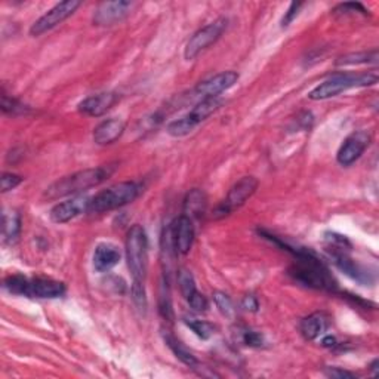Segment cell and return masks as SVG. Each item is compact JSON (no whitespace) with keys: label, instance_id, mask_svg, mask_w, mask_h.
<instances>
[{"label":"cell","instance_id":"5bb4252c","mask_svg":"<svg viewBox=\"0 0 379 379\" xmlns=\"http://www.w3.org/2000/svg\"><path fill=\"white\" fill-rule=\"evenodd\" d=\"M328 251L331 252V258L333 259V264L341 270L343 273H345L348 277H351L352 280H356L360 284H371L373 282L372 274L363 268L360 264H357L354 259H351L345 249H332V247H328Z\"/></svg>","mask_w":379,"mask_h":379},{"label":"cell","instance_id":"9a60e30c","mask_svg":"<svg viewBox=\"0 0 379 379\" xmlns=\"http://www.w3.org/2000/svg\"><path fill=\"white\" fill-rule=\"evenodd\" d=\"M171 234H172V242L177 254L181 255H187L194 243V226H193V219H190L186 215H181L174 221V224L171 226Z\"/></svg>","mask_w":379,"mask_h":379},{"label":"cell","instance_id":"836d02e7","mask_svg":"<svg viewBox=\"0 0 379 379\" xmlns=\"http://www.w3.org/2000/svg\"><path fill=\"white\" fill-rule=\"evenodd\" d=\"M24 181L22 177L15 175V174H4L2 179H0V186H2V193H8L11 190L17 188L21 182Z\"/></svg>","mask_w":379,"mask_h":379},{"label":"cell","instance_id":"2e32d148","mask_svg":"<svg viewBox=\"0 0 379 379\" xmlns=\"http://www.w3.org/2000/svg\"><path fill=\"white\" fill-rule=\"evenodd\" d=\"M65 294V284L58 280L36 277L30 279L27 296L29 298H41V299H54L61 298Z\"/></svg>","mask_w":379,"mask_h":379},{"label":"cell","instance_id":"f1b7e54d","mask_svg":"<svg viewBox=\"0 0 379 379\" xmlns=\"http://www.w3.org/2000/svg\"><path fill=\"white\" fill-rule=\"evenodd\" d=\"M214 301H215V305L218 307V310L224 315L226 317H233L234 315H236V308H234V304H233V299L224 294V292H215L214 294Z\"/></svg>","mask_w":379,"mask_h":379},{"label":"cell","instance_id":"8d00e7d4","mask_svg":"<svg viewBox=\"0 0 379 379\" xmlns=\"http://www.w3.org/2000/svg\"><path fill=\"white\" fill-rule=\"evenodd\" d=\"M326 375H328L329 378H336V379H352V378H356L354 373H351L348 371H343L339 368H328V369H326Z\"/></svg>","mask_w":379,"mask_h":379},{"label":"cell","instance_id":"d590c367","mask_svg":"<svg viewBox=\"0 0 379 379\" xmlns=\"http://www.w3.org/2000/svg\"><path fill=\"white\" fill-rule=\"evenodd\" d=\"M242 307L246 310V311H251V312H256L259 310V301L256 296L254 295H246L242 301Z\"/></svg>","mask_w":379,"mask_h":379},{"label":"cell","instance_id":"6da1fadb","mask_svg":"<svg viewBox=\"0 0 379 379\" xmlns=\"http://www.w3.org/2000/svg\"><path fill=\"white\" fill-rule=\"evenodd\" d=\"M284 251L291 252L295 256V264L289 268V276L311 289L319 291H335L336 282L332 277L331 271L328 270L322 261L308 249H299L291 244H284Z\"/></svg>","mask_w":379,"mask_h":379},{"label":"cell","instance_id":"5b68a950","mask_svg":"<svg viewBox=\"0 0 379 379\" xmlns=\"http://www.w3.org/2000/svg\"><path fill=\"white\" fill-rule=\"evenodd\" d=\"M376 83H378V73L375 70L369 73H360V74H352V73L336 74L312 89L308 94V98L312 101H323V99L338 97L339 94L345 92V90L348 89L373 86Z\"/></svg>","mask_w":379,"mask_h":379},{"label":"cell","instance_id":"7402d4cb","mask_svg":"<svg viewBox=\"0 0 379 379\" xmlns=\"http://www.w3.org/2000/svg\"><path fill=\"white\" fill-rule=\"evenodd\" d=\"M163 338H165L166 345H167L169 348H171V351L174 352L175 357H177L179 361H182V363H184L186 366H188V368H191V369L199 368V364H200L199 360L195 359V356L193 354V352H190L184 345H182L175 336L166 333Z\"/></svg>","mask_w":379,"mask_h":379},{"label":"cell","instance_id":"484cf974","mask_svg":"<svg viewBox=\"0 0 379 379\" xmlns=\"http://www.w3.org/2000/svg\"><path fill=\"white\" fill-rule=\"evenodd\" d=\"M184 322L188 328L202 339H209L215 333V326L205 322V320H199V319H194V317H186Z\"/></svg>","mask_w":379,"mask_h":379},{"label":"cell","instance_id":"7a4b0ae2","mask_svg":"<svg viewBox=\"0 0 379 379\" xmlns=\"http://www.w3.org/2000/svg\"><path fill=\"white\" fill-rule=\"evenodd\" d=\"M113 171L114 167L109 165L85 169V171L62 177L45 190L43 198L48 200H57L61 198H67V195H77L102 184L113 174Z\"/></svg>","mask_w":379,"mask_h":379},{"label":"cell","instance_id":"f546056e","mask_svg":"<svg viewBox=\"0 0 379 379\" xmlns=\"http://www.w3.org/2000/svg\"><path fill=\"white\" fill-rule=\"evenodd\" d=\"M240 341L247 347L261 348V347H264V344H266V338L263 333H259L256 331L243 329V331H240Z\"/></svg>","mask_w":379,"mask_h":379},{"label":"cell","instance_id":"4fadbf2b","mask_svg":"<svg viewBox=\"0 0 379 379\" xmlns=\"http://www.w3.org/2000/svg\"><path fill=\"white\" fill-rule=\"evenodd\" d=\"M90 199L82 198V195H74V198L61 202L50 209V221L55 224H65L85 212H89Z\"/></svg>","mask_w":379,"mask_h":379},{"label":"cell","instance_id":"83f0119b","mask_svg":"<svg viewBox=\"0 0 379 379\" xmlns=\"http://www.w3.org/2000/svg\"><path fill=\"white\" fill-rule=\"evenodd\" d=\"M178 283H179V289L184 295V298L187 299L193 292L198 291V287H195V282L193 274L187 270V268H181L178 271Z\"/></svg>","mask_w":379,"mask_h":379},{"label":"cell","instance_id":"e575fe53","mask_svg":"<svg viewBox=\"0 0 379 379\" xmlns=\"http://www.w3.org/2000/svg\"><path fill=\"white\" fill-rule=\"evenodd\" d=\"M301 8H303V4H301V2H292L289 5V9H287L284 12V17L282 18V27L283 29L287 27V25H291V22L296 18V15H298V12H299Z\"/></svg>","mask_w":379,"mask_h":379},{"label":"cell","instance_id":"277c9868","mask_svg":"<svg viewBox=\"0 0 379 379\" xmlns=\"http://www.w3.org/2000/svg\"><path fill=\"white\" fill-rule=\"evenodd\" d=\"M126 261L134 282L146 283L149 271V239L146 230L135 224L126 234Z\"/></svg>","mask_w":379,"mask_h":379},{"label":"cell","instance_id":"cb8c5ba5","mask_svg":"<svg viewBox=\"0 0 379 379\" xmlns=\"http://www.w3.org/2000/svg\"><path fill=\"white\" fill-rule=\"evenodd\" d=\"M378 61V50L369 52H357V54H348L336 61L338 67H347V65H359V64H369Z\"/></svg>","mask_w":379,"mask_h":379},{"label":"cell","instance_id":"30bf717a","mask_svg":"<svg viewBox=\"0 0 379 379\" xmlns=\"http://www.w3.org/2000/svg\"><path fill=\"white\" fill-rule=\"evenodd\" d=\"M82 4L79 0H65V2H61L55 5L52 9H49L45 15L39 18L32 27H30V34L33 37L42 36L43 33L55 29L58 24L64 22L67 18H70L76 9L79 8Z\"/></svg>","mask_w":379,"mask_h":379},{"label":"cell","instance_id":"1f68e13d","mask_svg":"<svg viewBox=\"0 0 379 379\" xmlns=\"http://www.w3.org/2000/svg\"><path fill=\"white\" fill-rule=\"evenodd\" d=\"M132 299L139 310L142 311L147 310V295H146V286H144V283H137V282L132 283Z\"/></svg>","mask_w":379,"mask_h":379},{"label":"cell","instance_id":"e0dca14e","mask_svg":"<svg viewBox=\"0 0 379 379\" xmlns=\"http://www.w3.org/2000/svg\"><path fill=\"white\" fill-rule=\"evenodd\" d=\"M117 99H119V95L114 92H102L97 95H90L79 104V111L90 117H99L102 114H106L117 102Z\"/></svg>","mask_w":379,"mask_h":379},{"label":"cell","instance_id":"d6986e66","mask_svg":"<svg viewBox=\"0 0 379 379\" xmlns=\"http://www.w3.org/2000/svg\"><path fill=\"white\" fill-rule=\"evenodd\" d=\"M120 261V251L110 243H101L94 252V268L98 273H107L114 268Z\"/></svg>","mask_w":379,"mask_h":379},{"label":"cell","instance_id":"d4e9b609","mask_svg":"<svg viewBox=\"0 0 379 379\" xmlns=\"http://www.w3.org/2000/svg\"><path fill=\"white\" fill-rule=\"evenodd\" d=\"M29 282L30 279L21 276V274H14V276H9L4 282V287L14 295H21V296H27V289H29Z\"/></svg>","mask_w":379,"mask_h":379},{"label":"cell","instance_id":"ba28073f","mask_svg":"<svg viewBox=\"0 0 379 379\" xmlns=\"http://www.w3.org/2000/svg\"><path fill=\"white\" fill-rule=\"evenodd\" d=\"M256 188H258L256 178L243 177L230 188L227 198L218 205L214 212V218H224L236 211V209L242 207L255 194Z\"/></svg>","mask_w":379,"mask_h":379},{"label":"cell","instance_id":"f35d334b","mask_svg":"<svg viewBox=\"0 0 379 379\" xmlns=\"http://www.w3.org/2000/svg\"><path fill=\"white\" fill-rule=\"evenodd\" d=\"M378 364H379L378 359H375V360L372 361V364H371V371H372V375H373V376L378 375Z\"/></svg>","mask_w":379,"mask_h":379},{"label":"cell","instance_id":"8fae6325","mask_svg":"<svg viewBox=\"0 0 379 379\" xmlns=\"http://www.w3.org/2000/svg\"><path fill=\"white\" fill-rule=\"evenodd\" d=\"M371 144V135L364 130H359V132L351 134L345 141L343 142L341 149L338 150L336 160L341 166H351L354 162H357L361 154L366 151Z\"/></svg>","mask_w":379,"mask_h":379},{"label":"cell","instance_id":"52a82bcc","mask_svg":"<svg viewBox=\"0 0 379 379\" xmlns=\"http://www.w3.org/2000/svg\"><path fill=\"white\" fill-rule=\"evenodd\" d=\"M227 25H228L227 18H218L214 22L205 25V27L200 29L199 32H195L186 45L184 49L186 60L191 61L195 57H199L207 48L215 45L219 41V37L227 30Z\"/></svg>","mask_w":379,"mask_h":379},{"label":"cell","instance_id":"74e56055","mask_svg":"<svg viewBox=\"0 0 379 379\" xmlns=\"http://www.w3.org/2000/svg\"><path fill=\"white\" fill-rule=\"evenodd\" d=\"M322 344H323L324 347L332 348V347H336V339H335V336L326 335V336H323V339H322Z\"/></svg>","mask_w":379,"mask_h":379},{"label":"cell","instance_id":"603a6c76","mask_svg":"<svg viewBox=\"0 0 379 379\" xmlns=\"http://www.w3.org/2000/svg\"><path fill=\"white\" fill-rule=\"evenodd\" d=\"M21 233V216L17 211L4 214V239L6 243H15Z\"/></svg>","mask_w":379,"mask_h":379},{"label":"cell","instance_id":"44dd1931","mask_svg":"<svg viewBox=\"0 0 379 379\" xmlns=\"http://www.w3.org/2000/svg\"><path fill=\"white\" fill-rule=\"evenodd\" d=\"M206 195L203 191L194 188L191 190L184 200V215L190 219L200 218L206 211Z\"/></svg>","mask_w":379,"mask_h":379},{"label":"cell","instance_id":"7c38bea8","mask_svg":"<svg viewBox=\"0 0 379 379\" xmlns=\"http://www.w3.org/2000/svg\"><path fill=\"white\" fill-rule=\"evenodd\" d=\"M130 8H132V4L126 0L102 2L94 12L92 22L98 27H110V25L123 21L129 15Z\"/></svg>","mask_w":379,"mask_h":379},{"label":"cell","instance_id":"8992f818","mask_svg":"<svg viewBox=\"0 0 379 379\" xmlns=\"http://www.w3.org/2000/svg\"><path fill=\"white\" fill-rule=\"evenodd\" d=\"M221 106L222 99L219 97L205 98L199 102H195L194 109L188 114L167 125L166 128L167 134L177 138L191 134L195 128H198L202 122H205L209 116H212Z\"/></svg>","mask_w":379,"mask_h":379},{"label":"cell","instance_id":"9c48e42d","mask_svg":"<svg viewBox=\"0 0 379 379\" xmlns=\"http://www.w3.org/2000/svg\"><path fill=\"white\" fill-rule=\"evenodd\" d=\"M239 81V74L236 71H222L219 74H215L209 79L200 82L198 86H195L191 92L187 95L188 101H202L205 98H212V97H219V94L226 92L230 88L237 83Z\"/></svg>","mask_w":379,"mask_h":379},{"label":"cell","instance_id":"4dcf8cb0","mask_svg":"<svg viewBox=\"0 0 379 379\" xmlns=\"http://www.w3.org/2000/svg\"><path fill=\"white\" fill-rule=\"evenodd\" d=\"M357 12H360L361 15H368L369 11L366 9L359 2H348V4H341L338 5L335 9H333V14L335 15H347V14H357Z\"/></svg>","mask_w":379,"mask_h":379},{"label":"cell","instance_id":"ac0fdd59","mask_svg":"<svg viewBox=\"0 0 379 379\" xmlns=\"http://www.w3.org/2000/svg\"><path fill=\"white\" fill-rule=\"evenodd\" d=\"M125 129L126 123L122 119L104 120L94 129V141L98 146H110L123 135Z\"/></svg>","mask_w":379,"mask_h":379},{"label":"cell","instance_id":"3957f363","mask_svg":"<svg viewBox=\"0 0 379 379\" xmlns=\"http://www.w3.org/2000/svg\"><path fill=\"white\" fill-rule=\"evenodd\" d=\"M142 191V186L135 181H125L114 184L95 194L89 203V212L104 214L132 203Z\"/></svg>","mask_w":379,"mask_h":379},{"label":"cell","instance_id":"4316f807","mask_svg":"<svg viewBox=\"0 0 379 379\" xmlns=\"http://www.w3.org/2000/svg\"><path fill=\"white\" fill-rule=\"evenodd\" d=\"M27 110H29L27 106H24L22 102L9 97L5 90H2V111H4V114L18 116V114H24Z\"/></svg>","mask_w":379,"mask_h":379},{"label":"cell","instance_id":"ffe728a7","mask_svg":"<svg viewBox=\"0 0 379 379\" xmlns=\"http://www.w3.org/2000/svg\"><path fill=\"white\" fill-rule=\"evenodd\" d=\"M329 328V319L324 312H315L310 315L301 322V333L307 339V341H315V339L324 335V332Z\"/></svg>","mask_w":379,"mask_h":379},{"label":"cell","instance_id":"d6a6232c","mask_svg":"<svg viewBox=\"0 0 379 379\" xmlns=\"http://www.w3.org/2000/svg\"><path fill=\"white\" fill-rule=\"evenodd\" d=\"M187 301H188L190 307H191L195 312H205V311L207 310V307H209V303H207L206 296H205L203 294H200L199 291L193 292V294L187 298Z\"/></svg>","mask_w":379,"mask_h":379}]
</instances>
